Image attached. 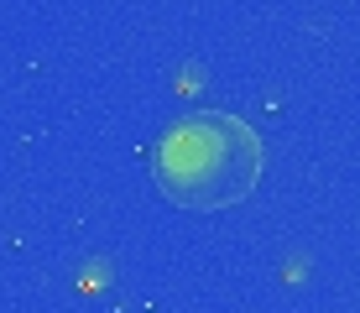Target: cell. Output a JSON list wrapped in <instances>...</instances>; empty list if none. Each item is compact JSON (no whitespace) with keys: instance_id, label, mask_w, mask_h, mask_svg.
Returning <instances> with one entry per match:
<instances>
[{"instance_id":"1","label":"cell","mask_w":360,"mask_h":313,"mask_svg":"<svg viewBox=\"0 0 360 313\" xmlns=\"http://www.w3.org/2000/svg\"><path fill=\"white\" fill-rule=\"evenodd\" d=\"M262 136L225 110H193V115L172 120L152 146V178L162 198H172L178 209H193V215L240 204L262 183Z\"/></svg>"}]
</instances>
